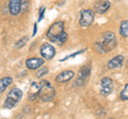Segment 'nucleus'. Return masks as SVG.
I'll return each mask as SVG.
<instances>
[{
	"instance_id": "obj_1",
	"label": "nucleus",
	"mask_w": 128,
	"mask_h": 119,
	"mask_svg": "<svg viewBox=\"0 0 128 119\" xmlns=\"http://www.w3.org/2000/svg\"><path fill=\"white\" fill-rule=\"evenodd\" d=\"M40 89H38V99L44 102H49L54 100L56 96V89L49 81L43 80L40 82Z\"/></svg>"
},
{
	"instance_id": "obj_2",
	"label": "nucleus",
	"mask_w": 128,
	"mask_h": 119,
	"mask_svg": "<svg viewBox=\"0 0 128 119\" xmlns=\"http://www.w3.org/2000/svg\"><path fill=\"white\" fill-rule=\"evenodd\" d=\"M102 37H104V41L100 43L102 50H104V52H110L116 46V37H115L114 33L111 32V31L105 32Z\"/></svg>"
},
{
	"instance_id": "obj_3",
	"label": "nucleus",
	"mask_w": 128,
	"mask_h": 119,
	"mask_svg": "<svg viewBox=\"0 0 128 119\" xmlns=\"http://www.w3.org/2000/svg\"><path fill=\"white\" fill-rule=\"evenodd\" d=\"M22 97V92L19 88H13L9 93V95L6 96V99L4 101V104H3V108L4 109H13L14 106L17 104V102L20 100Z\"/></svg>"
},
{
	"instance_id": "obj_4",
	"label": "nucleus",
	"mask_w": 128,
	"mask_h": 119,
	"mask_svg": "<svg viewBox=\"0 0 128 119\" xmlns=\"http://www.w3.org/2000/svg\"><path fill=\"white\" fill-rule=\"evenodd\" d=\"M64 31V22L63 21H56L50 26L49 30L47 31V38L50 41L56 42L60 34Z\"/></svg>"
},
{
	"instance_id": "obj_5",
	"label": "nucleus",
	"mask_w": 128,
	"mask_h": 119,
	"mask_svg": "<svg viewBox=\"0 0 128 119\" xmlns=\"http://www.w3.org/2000/svg\"><path fill=\"white\" fill-rule=\"evenodd\" d=\"M94 21V12L92 10H83L80 13L79 25L81 27H89Z\"/></svg>"
},
{
	"instance_id": "obj_6",
	"label": "nucleus",
	"mask_w": 128,
	"mask_h": 119,
	"mask_svg": "<svg viewBox=\"0 0 128 119\" xmlns=\"http://www.w3.org/2000/svg\"><path fill=\"white\" fill-rule=\"evenodd\" d=\"M40 50H41V55L46 60H51L56 54L54 48L48 43L43 44V45L41 46V49Z\"/></svg>"
},
{
	"instance_id": "obj_7",
	"label": "nucleus",
	"mask_w": 128,
	"mask_h": 119,
	"mask_svg": "<svg viewBox=\"0 0 128 119\" xmlns=\"http://www.w3.org/2000/svg\"><path fill=\"white\" fill-rule=\"evenodd\" d=\"M102 90L100 93L104 96H108L112 93V89H113V81L111 80L110 78H104L102 79Z\"/></svg>"
},
{
	"instance_id": "obj_8",
	"label": "nucleus",
	"mask_w": 128,
	"mask_h": 119,
	"mask_svg": "<svg viewBox=\"0 0 128 119\" xmlns=\"http://www.w3.org/2000/svg\"><path fill=\"white\" fill-rule=\"evenodd\" d=\"M43 64H44V60L40 59V58H31V59H28L26 61L27 68L31 69V70L38 69V67H41Z\"/></svg>"
},
{
	"instance_id": "obj_9",
	"label": "nucleus",
	"mask_w": 128,
	"mask_h": 119,
	"mask_svg": "<svg viewBox=\"0 0 128 119\" xmlns=\"http://www.w3.org/2000/svg\"><path fill=\"white\" fill-rule=\"evenodd\" d=\"M74 76H75L74 71H72V70H64V71H62L61 73H59L57 76V78H56V82H57V83L67 82V81L72 80V79L74 78Z\"/></svg>"
},
{
	"instance_id": "obj_10",
	"label": "nucleus",
	"mask_w": 128,
	"mask_h": 119,
	"mask_svg": "<svg viewBox=\"0 0 128 119\" xmlns=\"http://www.w3.org/2000/svg\"><path fill=\"white\" fill-rule=\"evenodd\" d=\"M110 5L111 4H110L109 0H98V1L95 3V11L97 12L98 14H104L109 10Z\"/></svg>"
},
{
	"instance_id": "obj_11",
	"label": "nucleus",
	"mask_w": 128,
	"mask_h": 119,
	"mask_svg": "<svg viewBox=\"0 0 128 119\" xmlns=\"http://www.w3.org/2000/svg\"><path fill=\"white\" fill-rule=\"evenodd\" d=\"M124 62V57L123 55H116V57L112 58L109 62H108V68L113 69V68H120L122 67Z\"/></svg>"
},
{
	"instance_id": "obj_12",
	"label": "nucleus",
	"mask_w": 128,
	"mask_h": 119,
	"mask_svg": "<svg viewBox=\"0 0 128 119\" xmlns=\"http://www.w3.org/2000/svg\"><path fill=\"white\" fill-rule=\"evenodd\" d=\"M9 10L12 15H18L20 13V0H10L9 1Z\"/></svg>"
},
{
	"instance_id": "obj_13",
	"label": "nucleus",
	"mask_w": 128,
	"mask_h": 119,
	"mask_svg": "<svg viewBox=\"0 0 128 119\" xmlns=\"http://www.w3.org/2000/svg\"><path fill=\"white\" fill-rule=\"evenodd\" d=\"M13 82V79L11 77H4L2 79H0V94H2L4 90L6 89V87L10 84H12Z\"/></svg>"
},
{
	"instance_id": "obj_14",
	"label": "nucleus",
	"mask_w": 128,
	"mask_h": 119,
	"mask_svg": "<svg viewBox=\"0 0 128 119\" xmlns=\"http://www.w3.org/2000/svg\"><path fill=\"white\" fill-rule=\"evenodd\" d=\"M120 33L124 37H128V20H125L121 23L120 27Z\"/></svg>"
},
{
	"instance_id": "obj_15",
	"label": "nucleus",
	"mask_w": 128,
	"mask_h": 119,
	"mask_svg": "<svg viewBox=\"0 0 128 119\" xmlns=\"http://www.w3.org/2000/svg\"><path fill=\"white\" fill-rule=\"evenodd\" d=\"M90 72H91V67H89V66H83L82 68L80 69V71H79L80 78L86 79L88 76H90Z\"/></svg>"
},
{
	"instance_id": "obj_16",
	"label": "nucleus",
	"mask_w": 128,
	"mask_h": 119,
	"mask_svg": "<svg viewBox=\"0 0 128 119\" xmlns=\"http://www.w3.org/2000/svg\"><path fill=\"white\" fill-rule=\"evenodd\" d=\"M30 6V0H20V11L27 12Z\"/></svg>"
},
{
	"instance_id": "obj_17",
	"label": "nucleus",
	"mask_w": 128,
	"mask_h": 119,
	"mask_svg": "<svg viewBox=\"0 0 128 119\" xmlns=\"http://www.w3.org/2000/svg\"><path fill=\"white\" fill-rule=\"evenodd\" d=\"M66 41H67V33L65 32V31H63V32L58 36V38H57V41L56 42H58L60 44H64Z\"/></svg>"
},
{
	"instance_id": "obj_18",
	"label": "nucleus",
	"mask_w": 128,
	"mask_h": 119,
	"mask_svg": "<svg viewBox=\"0 0 128 119\" xmlns=\"http://www.w3.org/2000/svg\"><path fill=\"white\" fill-rule=\"evenodd\" d=\"M48 71H49L48 67H41V68L38 70V72H36V77L38 78H41L43 76H45V74L48 73Z\"/></svg>"
},
{
	"instance_id": "obj_19",
	"label": "nucleus",
	"mask_w": 128,
	"mask_h": 119,
	"mask_svg": "<svg viewBox=\"0 0 128 119\" xmlns=\"http://www.w3.org/2000/svg\"><path fill=\"white\" fill-rule=\"evenodd\" d=\"M121 99L123 101H127L128 100V84L125 85L124 89L121 92Z\"/></svg>"
},
{
	"instance_id": "obj_20",
	"label": "nucleus",
	"mask_w": 128,
	"mask_h": 119,
	"mask_svg": "<svg viewBox=\"0 0 128 119\" xmlns=\"http://www.w3.org/2000/svg\"><path fill=\"white\" fill-rule=\"evenodd\" d=\"M27 41H28V37H27V36L22 37V39H19L17 44H16V47H17V48H20V47H22V46H24V45H25V44L27 43Z\"/></svg>"
},
{
	"instance_id": "obj_21",
	"label": "nucleus",
	"mask_w": 128,
	"mask_h": 119,
	"mask_svg": "<svg viewBox=\"0 0 128 119\" xmlns=\"http://www.w3.org/2000/svg\"><path fill=\"white\" fill-rule=\"evenodd\" d=\"M44 11H45V6H42L41 10H40V18H38V21L41 20V19L43 18V16H44Z\"/></svg>"
},
{
	"instance_id": "obj_22",
	"label": "nucleus",
	"mask_w": 128,
	"mask_h": 119,
	"mask_svg": "<svg viewBox=\"0 0 128 119\" xmlns=\"http://www.w3.org/2000/svg\"><path fill=\"white\" fill-rule=\"evenodd\" d=\"M36 33V25H34V33H33V35Z\"/></svg>"
},
{
	"instance_id": "obj_23",
	"label": "nucleus",
	"mask_w": 128,
	"mask_h": 119,
	"mask_svg": "<svg viewBox=\"0 0 128 119\" xmlns=\"http://www.w3.org/2000/svg\"><path fill=\"white\" fill-rule=\"evenodd\" d=\"M126 65H127V68H128V61H127V64Z\"/></svg>"
}]
</instances>
